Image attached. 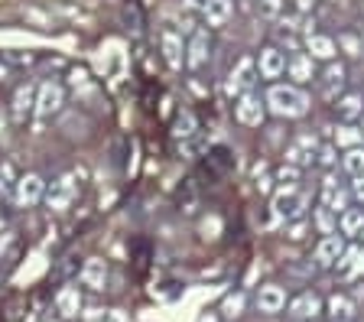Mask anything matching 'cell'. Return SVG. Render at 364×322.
Masks as SVG:
<instances>
[{
	"label": "cell",
	"mask_w": 364,
	"mask_h": 322,
	"mask_svg": "<svg viewBox=\"0 0 364 322\" xmlns=\"http://www.w3.org/2000/svg\"><path fill=\"white\" fill-rule=\"evenodd\" d=\"M208 53H212V43H208V33L198 30L196 36L189 39V46H186V69L198 72L208 62Z\"/></svg>",
	"instance_id": "cell-14"
},
{
	"label": "cell",
	"mask_w": 364,
	"mask_h": 322,
	"mask_svg": "<svg viewBox=\"0 0 364 322\" xmlns=\"http://www.w3.org/2000/svg\"><path fill=\"white\" fill-rule=\"evenodd\" d=\"M82 284L91 290H105L107 286V264L101 257H88L82 267Z\"/></svg>",
	"instance_id": "cell-22"
},
{
	"label": "cell",
	"mask_w": 364,
	"mask_h": 322,
	"mask_svg": "<svg viewBox=\"0 0 364 322\" xmlns=\"http://www.w3.org/2000/svg\"><path fill=\"white\" fill-rule=\"evenodd\" d=\"M348 202H351V192H348V189H341L338 179H332V176L322 179V205L341 215L345 208H348Z\"/></svg>",
	"instance_id": "cell-15"
},
{
	"label": "cell",
	"mask_w": 364,
	"mask_h": 322,
	"mask_svg": "<svg viewBox=\"0 0 364 322\" xmlns=\"http://www.w3.org/2000/svg\"><path fill=\"white\" fill-rule=\"evenodd\" d=\"M306 222L303 218H296V222H287V238H293V241H303L306 238Z\"/></svg>",
	"instance_id": "cell-35"
},
{
	"label": "cell",
	"mask_w": 364,
	"mask_h": 322,
	"mask_svg": "<svg viewBox=\"0 0 364 322\" xmlns=\"http://www.w3.org/2000/svg\"><path fill=\"white\" fill-rule=\"evenodd\" d=\"M202 16H205V23H208V30H221L235 16V0H208L202 7Z\"/></svg>",
	"instance_id": "cell-13"
},
{
	"label": "cell",
	"mask_w": 364,
	"mask_h": 322,
	"mask_svg": "<svg viewBox=\"0 0 364 322\" xmlns=\"http://www.w3.org/2000/svg\"><path fill=\"white\" fill-rule=\"evenodd\" d=\"M257 62H254V55H244L241 62H237L235 69H231V78H228V92L231 95H247L254 92V82H257Z\"/></svg>",
	"instance_id": "cell-6"
},
{
	"label": "cell",
	"mask_w": 364,
	"mask_h": 322,
	"mask_svg": "<svg viewBox=\"0 0 364 322\" xmlns=\"http://www.w3.org/2000/svg\"><path fill=\"white\" fill-rule=\"evenodd\" d=\"M345 235H326V238L316 245V261L318 267H335L338 264V257L345 254Z\"/></svg>",
	"instance_id": "cell-12"
},
{
	"label": "cell",
	"mask_w": 364,
	"mask_h": 322,
	"mask_svg": "<svg viewBox=\"0 0 364 322\" xmlns=\"http://www.w3.org/2000/svg\"><path fill=\"white\" fill-rule=\"evenodd\" d=\"M33 107H36V85H20L14 95V121H26V117L33 114Z\"/></svg>",
	"instance_id": "cell-21"
},
{
	"label": "cell",
	"mask_w": 364,
	"mask_h": 322,
	"mask_svg": "<svg viewBox=\"0 0 364 322\" xmlns=\"http://www.w3.org/2000/svg\"><path fill=\"white\" fill-rule=\"evenodd\" d=\"M299 173H303V169H299V166H293V163H287V166H280V169H277V183H280L283 189H293V186L299 183Z\"/></svg>",
	"instance_id": "cell-31"
},
{
	"label": "cell",
	"mask_w": 364,
	"mask_h": 322,
	"mask_svg": "<svg viewBox=\"0 0 364 322\" xmlns=\"http://www.w3.org/2000/svg\"><path fill=\"white\" fill-rule=\"evenodd\" d=\"M338 277H345V280H351V277H358L364 270V247L361 245H351L345 247V254L338 257Z\"/></svg>",
	"instance_id": "cell-19"
},
{
	"label": "cell",
	"mask_w": 364,
	"mask_h": 322,
	"mask_svg": "<svg viewBox=\"0 0 364 322\" xmlns=\"http://www.w3.org/2000/svg\"><path fill=\"white\" fill-rule=\"evenodd\" d=\"M306 49H309V55L318 62H332L335 53H338L335 39L326 36V33H309V36H306Z\"/></svg>",
	"instance_id": "cell-20"
},
{
	"label": "cell",
	"mask_w": 364,
	"mask_h": 322,
	"mask_svg": "<svg viewBox=\"0 0 364 322\" xmlns=\"http://www.w3.org/2000/svg\"><path fill=\"white\" fill-rule=\"evenodd\" d=\"M0 163H4V160H0Z\"/></svg>",
	"instance_id": "cell-42"
},
{
	"label": "cell",
	"mask_w": 364,
	"mask_h": 322,
	"mask_svg": "<svg viewBox=\"0 0 364 322\" xmlns=\"http://www.w3.org/2000/svg\"><path fill=\"white\" fill-rule=\"evenodd\" d=\"M335 46L345 49L348 55H361V53H364V39H358L355 33H341V36L335 39Z\"/></svg>",
	"instance_id": "cell-30"
},
{
	"label": "cell",
	"mask_w": 364,
	"mask_h": 322,
	"mask_svg": "<svg viewBox=\"0 0 364 322\" xmlns=\"http://www.w3.org/2000/svg\"><path fill=\"white\" fill-rule=\"evenodd\" d=\"M198 322H218V319H215V316H202V319H198Z\"/></svg>",
	"instance_id": "cell-39"
},
{
	"label": "cell",
	"mask_w": 364,
	"mask_h": 322,
	"mask_svg": "<svg viewBox=\"0 0 364 322\" xmlns=\"http://www.w3.org/2000/svg\"><path fill=\"white\" fill-rule=\"evenodd\" d=\"M316 160L322 163V166H335V160H338V156H335V146L332 144H326V146H318V154H316Z\"/></svg>",
	"instance_id": "cell-36"
},
{
	"label": "cell",
	"mask_w": 364,
	"mask_h": 322,
	"mask_svg": "<svg viewBox=\"0 0 364 322\" xmlns=\"http://www.w3.org/2000/svg\"><path fill=\"white\" fill-rule=\"evenodd\" d=\"M283 306H287V290H283V286H277V284H264V286L257 290V309H260V313L277 316Z\"/></svg>",
	"instance_id": "cell-16"
},
{
	"label": "cell",
	"mask_w": 364,
	"mask_h": 322,
	"mask_svg": "<svg viewBox=\"0 0 364 322\" xmlns=\"http://www.w3.org/2000/svg\"><path fill=\"white\" fill-rule=\"evenodd\" d=\"M254 62H257V75L267 78V82H273V78H280L287 72V55H283L280 46H264L254 55Z\"/></svg>",
	"instance_id": "cell-9"
},
{
	"label": "cell",
	"mask_w": 364,
	"mask_h": 322,
	"mask_svg": "<svg viewBox=\"0 0 364 322\" xmlns=\"http://www.w3.org/2000/svg\"><path fill=\"white\" fill-rule=\"evenodd\" d=\"M341 85H345V65L328 62L326 75H322V95H326V98H335V95L341 92Z\"/></svg>",
	"instance_id": "cell-24"
},
{
	"label": "cell",
	"mask_w": 364,
	"mask_h": 322,
	"mask_svg": "<svg viewBox=\"0 0 364 322\" xmlns=\"http://www.w3.org/2000/svg\"><path fill=\"white\" fill-rule=\"evenodd\" d=\"M316 228L322 231V235H335V231H338V212L318 205L316 208Z\"/></svg>",
	"instance_id": "cell-28"
},
{
	"label": "cell",
	"mask_w": 364,
	"mask_h": 322,
	"mask_svg": "<svg viewBox=\"0 0 364 322\" xmlns=\"http://www.w3.org/2000/svg\"><path fill=\"white\" fill-rule=\"evenodd\" d=\"M316 154H318L316 134H299V137H293L287 146V163L303 169V166H309V163H316Z\"/></svg>",
	"instance_id": "cell-8"
},
{
	"label": "cell",
	"mask_w": 364,
	"mask_h": 322,
	"mask_svg": "<svg viewBox=\"0 0 364 322\" xmlns=\"http://www.w3.org/2000/svg\"><path fill=\"white\" fill-rule=\"evenodd\" d=\"M328 316H332V319H345V322H348L351 316H355V303H351V296L335 293V296L328 299Z\"/></svg>",
	"instance_id": "cell-26"
},
{
	"label": "cell",
	"mask_w": 364,
	"mask_h": 322,
	"mask_svg": "<svg viewBox=\"0 0 364 322\" xmlns=\"http://www.w3.org/2000/svg\"><path fill=\"white\" fill-rule=\"evenodd\" d=\"M351 199H355V202H361V205H364V173H358V176H351Z\"/></svg>",
	"instance_id": "cell-37"
},
{
	"label": "cell",
	"mask_w": 364,
	"mask_h": 322,
	"mask_svg": "<svg viewBox=\"0 0 364 322\" xmlns=\"http://www.w3.org/2000/svg\"><path fill=\"white\" fill-rule=\"evenodd\" d=\"M361 137H364V131H358V127H351V124H341L338 131H335V146L351 150V146H361Z\"/></svg>",
	"instance_id": "cell-27"
},
{
	"label": "cell",
	"mask_w": 364,
	"mask_h": 322,
	"mask_svg": "<svg viewBox=\"0 0 364 322\" xmlns=\"http://www.w3.org/2000/svg\"><path fill=\"white\" fill-rule=\"evenodd\" d=\"M306 205H309V195H306V192H299L296 186H293V189H283V186H280V192H277V195H273V202H270L273 218H277V222H296V218H303Z\"/></svg>",
	"instance_id": "cell-2"
},
{
	"label": "cell",
	"mask_w": 364,
	"mask_h": 322,
	"mask_svg": "<svg viewBox=\"0 0 364 322\" xmlns=\"http://www.w3.org/2000/svg\"><path fill=\"white\" fill-rule=\"evenodd\" d=\"M225 316H231V319H235V316H241V309H244V293H231V296H225Z\"/></svg>",
	"instance_id": "cell-34"
},
{
	"label": "cell",
	"mask_w": 364,
	"mask_h": 322,
	"mask_svg": "<svg viewBox=\"0 0 364 322\" xmlns=\"http://www.w3.org/2000/svg\"><path fill=\"white\" fill-rule=\"evenodd\" d=\"M332 322H345V319H332Z\"/></svg>",
	"instance_id": "cell-40"
},
{
	"label": "cell",
	"mask_w": 364,
	"mask_h": 322,
	"mask_svg": "<svg viewBox=\"0 0 364 322\" xmlns=\"http://www.w3.org/2000/svg\"><path fill=\"white\" fill-rule=\"evenodd\" d=\"M312 322H316V319H312Z\"/></svg>",
	"instance_id": "cell-43"
},
{
	"label": "cell",
	"mask_w": 364,
	"mask_h": 322,
	"mask_svg": "<svg viewBox=\"0 0 364 322\" xmlns=\"http://www.w3.org/2000/svg\"><path fill=\"white\" fill-rule=\"evenodd\" d=\"M318 313H322V299H318L316 293H299V296L289 303V316H293L296 322H312Z\"/></svg>",
	"instance_id": "cell-17"
},
{
	"label": "cell",
	"mask_w": 364,
	"mask_h": 322,
	"mask_svg": "<svg viewBox=\"0 0 364 322\" xmlns=\"http://www.w3.org/2000/svg\"><path fill=\"white\" fill-rule=\"evenodd\" d=\"M235 117H237V124H244V127H260V124H264V117H267L264 98H260L257 92L241 95V98H237V104H235Z\"/></svg>",
	"instance_id": "cell-7"
},
{
	"label": "cell",
	"mask_w": 364,
	"mask_h": 322,
	"mask_svg": "<svg viewBox=\"0 0 364 322\" xmlns=\"http://www.w3.org/2000/svg\"><path fill=\"white\" fill-rule=\"evenodd\" d=\"M335 111H338V117L345 124H351V121H358V117L364 114V98L361 95H345V98H338Z\"/></svg>",
	"instance_id": "cell-25"
},
{
	"label": "cell",
	"mask_w": 364,
	"mask_h": 322,
	"mask_svg": "<svg viewBox=\"0 0 364 322\" xmlns=\"http://www.w3.org/2000/svg\"><path fill=\"white\" fill-rule=\"evenodd\" d=\"M43 195H46L43 176H36V173H26V176L16 179L14 195H10V199H14L16 208H33V205H39V202H43Z\"/></svg>",
	"instance_id": "cell-5"
},
{
	"label": "cell",
	"mask_w": 364,
	"mask_h": 322,
	"mask_svg": "<svg viewBox=\"0 0 364 322\" xmlns=\"http://www.w3.org/2000/svg\"><path fill=\"white\" fill-rule=\"evenodd\" d=\"M257 10H260V16H264V20H277V16L283 14V0H260Z\"/></svg>",
	"instance_id": "cell-33"
},
{
	"label": "cell",
	"mask_w": 364,
	"mask_h": 322,
	"mask_svg": "<svg viewBox=\"0 0 364 322\" xmlns=\"http://www.w3.org/2000/svg\"><path fill=\"white\" fill-rule=\"evenodd\" d=\"M338 225H341V235H345V238L361 235L364 231V205L361 208H345V212L338 215Z\"/></svg>",
	"instance_id": "cell-23"
},
{
	"label": "cell",
	"mask_w": 364,
	"mask_h": 322,
	"mask_svg": "<svg viewBox=\"0 0 364 322\" xmlns=\"http://www.w3.org/2000/svg\"><path fill=\"white\" fill-rule=\"evenodd\" d=\"M254 186H257L264 195L273 189V179H270V173H267V163H257V166H254Z\"/></svg>",
	"instance_id": "cell-32"
},
{
	"label": "cell",
	"mask_w": 364,
	"mask_h": 322,
	"mask_svg": "<svg viewBox=\"0 0 364 322\" xmlns=\"http://www.w3.org/2000/svg\"><path fill=\"white\" fill-rule=\"evenodd\" d=\"M208 0H186V7H192V10H202Z\"/></svg>",
	"instance_id": "cell-38"
},
{
	"label": "cell",
	"mask_w": 364,
	"mask_h": 322,
	"mask_svg": "<svg viewBox=\"0 0 364 322\" xmlns=\"http://www.w3.org/2000/svg\"><path fill=\"white\" fill-rule=\"evenodd\" d=\"M341 166H345V173H348V176L364 173V146H351L348 154L341 156Z\"/></svg>",
	"instance_id": "cell-29"
},
{
	"label": "cell",
	"mask_w": 364,
	"mask_h": 322,
	"mask_svg": "<svg viewBox=\"0 0 364 322\" xmlns=\"http://www.w3.org/2000/svg\"><path fill=\"white\" fill-rule=\"evenodd\" d=\"M62 104H65V88H62L59 82H43L36 88V107H33V114H36L39 121H49V117H55L62 111Z\"/></svg>",
	"instance_id": "cell-3"
},
{
	"label": "cell",
	"mask_w": 364,
	"mask_h": 322,
	"mask_svg": "<svg viewBox=\"0 0 364 322\" xmlns=\"http://www.w3.org/2000/svg\"><path fill=\"white\" fill-rule=\"evenodd\" d=\"M361 117H364V114H361ZM361 131H364V127H361Z\"/></svg>",
	"instance_id": "cell-41"
},
{
	"label": "cell",
	"mask_w": 364,
	"mask_h": 322,
	"mask_svg": "<svg viewBox=\"0 0 364 322\" xmlns=\"http://www.w3.org/2000/svg\"><path fill=\"white\" fill-rule=\"evenodd\" d=\"M55 313H59L62 319H75V316L82 313V293H78V286H62V290L55 293Z\"/></svg>",
	"instance_id": "cell-18"
},
{
	"label": "cell",
	"mask_w": 364,
	"mask_h": 322,
	"mask_svg": "<svg viewBox=\"0 0 364 322\" xmlns=\"http://www.w3.org/2000/svg\"><path fill=\"white\" fill-rule=\"evenodd\" d=\"M264 104L277 117H306L312 107V98L299 85H270L264 95Z\"/></svg>",
	"instance_id": "cell-1"
},
{
	"label": "cell",
	"mask_w": 364,
	"mask_h": 322,
	"mask_svg": "<svg viewBox=\"0 0 364 322\" xmlns=\"http://www.w3.org/2000/svg\"><path fill=\"white\" fill-rule=\"evenodd\" d=\"M75 195H78L75 176H62V179H55L53 186H46L43 202H46V208H49V212H65V208L75 202Z\"/></svg>",
	"instance_id": "cell-4"
},
{
	"label": "cell",
	"mask_w": 364,
	"mask_h": 322,
	"mask_svg": "<svg viewBox=\"0 0 364 322\" xmlns=\"http://www.w3.org/2000/svg\"><path fill=\"white\" fill-rule=\"evenodd\" d=\"M159 49H163V59H166L169 69H182L186 65V43H182V36L173 26H166L159 33Z\"/></svg>",
	"instance_id": "cell-10"
},
{
	"label": "cell",
	"mask_w": 364,
	"mask_h": 322,
	"mask_svg": "<svg viewBox=\"0 0 364 322\" xmlns=\"http://www.w3.org/2000/svg\"><path fill=\"white\" fill-rule=\"evenodd\" d=\"M287 72H289V78H293V85H309L312 78H316V59H312L309 53H293L287 59Z\"/></svg>",
	"instance_id": "cell-11"
}]
</instances>
